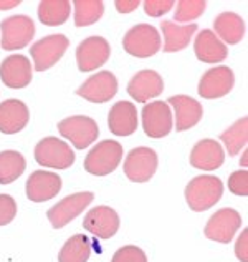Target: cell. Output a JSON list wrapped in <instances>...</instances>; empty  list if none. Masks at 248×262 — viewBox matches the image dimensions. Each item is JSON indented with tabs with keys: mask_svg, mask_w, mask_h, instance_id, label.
Here are the masks:
<instances>
[{
	"mask_svg": "<svg viewBox=\"0 0 248 262\" xmlns=\"http://www.w3.org/2000/svg\"><path fill=\"white\" fill-rule=\"evenodd\" d=\"M224 194V183L217 176L202 174L194 178L185 188V201L195 212L213 208Z\"/></svg>",
	"mask_w": 248,
	"mask_h": 262,
	"instance_id": "1",
	"label": "cell"
},
{
	"mask_svg": "<svg viewBox=\"0 0 248 262\" xmlns=\"http://www.w3.org/2000/svg\"><path fill=\"white\" fill-rule=\"evenodd\" d=\"M122 144L114 140H105L89 151L85 160V169L93 176H108L122 161Z\"/></svg>",
	"mask_w": 248,
	"mask_h": 262,
	"instance_id": "2",
	"label": "cell"
},
{
	"mask_svg": "<svg viewBox=\"0 0 248 262\" xmlns=\"http://www.w3.org/2000/svg\"><path fill=\"white\" fill-rule=\"evenodd\" d=\"M122 47L136 58H149L161 50V35L156 27L149 24H137L126 32Z\"/></svg>",
	"mask_w": 248,
	"mask_h": 262,
	"instance_id": "3",
	"label": "cell"
},
{
	"mask_svg": "<svg viewBox=\"0 0 248 262\" xmlns=\"http://www.w3.org/2000/svg\"><path fill=\"white\" fill-rule=\"evenodd\" d=\"M33 155L40 166L50 169H68L75 163V153L70 144L55 136H46L40 140Z\"/></svg>",
	"mask_w": 248,
	"mask_h": 262,
	"instance_id": "4",
	"label": "cell"
},
{
	"mask_svg": "<svg viewBox=\"0 0 248 262\" xmlns=\"http://www.w3.org/2000/svg\"><path fill=\"white\" fill-rule=\"evenodd\" d=\"M58 133L70 140L77 149H85L100 136V128L89 116L75 115L58 123Z\"/></svg>",
	"mask_w": 248,
	"mask_h": 262,
	"instance_id": "5",
	"label": "cell"
},
{
	"mask_svg": "<svg viewBox=\"0 0 248 262\" xmlns=\"http://www.w3.org/2000/svg\"><path fill=\"white\" fill-rule=\"evenodd\" d=\"M68 47H70V40L61 33H55V35H48L38 40L30 48L33 68L37 72H45L48 68H52L66 53Z\"/></svg>",
	"mask_w": 248,
	"mask_h": 262,
	"instance_id": "6",
	"label": "cell"
},
{
	"mask_svg": "<svg viewBox=\"0 0 248 262\" xmlns=\"http://www.w3.org/2000/svg\"><path fill=\"white\" fill-rule=\"evenodd\" d=\"M2 48L7 52L20 50L30 43L35 35V24L27 15H13L0 22Z\"/></svg>",
	"mask_w": 248,
	"mask_h": 262,
	"instance_id": "7",
	"label": "cell"
},
{
	"mask_svg": "<svg viewBox=\"0 0 248 262\" xmlns=\"http://www.w3.org/2000/svg\"><path fill=\"white\" fill-rule=\"evenodd\" d=\"M94 194L91 191H83V192H75L71 196H66L57 203L53 208L48 209L46 216L48 221L52 223L55 229H61L68 223H71L75 217H78L83 211H85L89 204L93 203Z\"/></svg>",
	"mask_w": 248,
	"mask_h": 262,
	"instance_id": "8",
	"label": "cell"
},
{
	"mask_svg": "<svg viewBox=\"0 0 248 262\" xmlns=\"http://www.w3.org/2000/svg\"><path fill=\"white\" fill-rule=\"evenodd\" d=\"M157 164V153L154 149L139 146L131 149L124 160V174L133 183H146L154 176Z\"/></svg>",
	"mask_w": 248,
	"mask_h": 262,
	"instance_id": "9",
	"label": "cell"
},
{
	"mask_svg": "<svg viewBox=\"0 0 248 262\" xmlns=\"http://www.w3.org/2000/svg\"><path fill=\"white\" fill-rule=\"evenodd\" d=\"M142 128L149 138L159 140L167 136L174 128L170 106L165 101H153L142 108Z\"/></svg>",
	"mask_w": 248,
	"mask_h": 262,
	"instance_id": "10",
	"label": "cell"
},
{
	"mask_svg": "<svg viewBox=\"0 0 248 262\" xmlns=\"http://www.w3.org/2000/svg\"><path fill=\"white\" fill-rule=\"evenodd\" d=\"M111 47L103 37H88L77 48V63L80 72H93L109 60Z\"/></svg>",
	"mask_w": 248,
	"mask_h": 262,
	"instance_id": "11",
	"label": "cell"
},
{
	"mask_svg": "<svg viewBox=\"0 0 248 262\" xmlns=\"http://www.w3.org/2000/svg\"><path fill=\"white\" fill-rule=\"evenodd\" d=\"M235 85V75L232 68L225 65L213 67L207 70L199 81V95L205 100H215L229 95Z\"/></svg>",
	"mask_w": 248,
	"mask_h": 262,
	"instance_id": "12",
	"label": "cell"
},
{
	"mask_svg": "<svg viewBox=\"0 0 248 262\" xmlns=\"http://www.w3.org/2000/svg\"><path fill=\"white\" fill-rule=\"evenodd\" d=\"M242 227V216L235 209L224 208L218 209L207 223L204 234L207 239L217 243L229 244L235 236V232Z\"/></svg>",
	"mask_w": 248,
	"mask_h": 262,
	"instance_id": "13",
	"label": "cell"
},
{
	"mask_svg": "<svg viewBox=\"0 0 248 262\" xmlns=\"http://www.w3.org/2000/svg\"><path fill=\"white\" fill-rule=\"evenodd\" d=\"M116 93H118V78L109 70L100 72L93 75V77H89L77 90L78 96L88 100L89 103H96V105L109 101L111 98H114Z\"/></svg>",
	"mask_w": 248,
	"mask_h": 262,
	"instance_id": "14",
	"label": "cell"
},
{
	"mask_svg": "<svg viewBox=\"0 0 248 262\" xmlns=\"http://www.w3.org/2000/svg\"><path fill=\"white\" fill-rule=\"evenodd\" d=\"M119 214L109 206H96L86 212L83 227L100 239H111L119 231Z\"/></svg>",
	"mask_w": 248,
	"mask_h": 262,
	"instance_id": "15",
	"label": "cell"
},
{
	"mask_svg": "<svg viewBox=\"0 0 248 262\" xmlns=\"http://www.w3.org/2000/svg\"><path fill=\"white\" fill-rule=\"evenodd\" d=\"M61 189V178L52 171H33L27 179L25 192L27 198L33 203L50 201Z\"/></svg>",
	"mask_w": 248,
	"mask_h": 262,
	"instance_id": "16",
	"label": "cell"
},
{
	"mask_svg": "<svg viewBox=\"0 0 248 262\" xmlns=\"http://www.w3.org/2000/svg\"><path fill=\"white\" fill-rule=\"evenodd\" d=\"M32 63L25 55H10L0 63V80L5 86L20 90L30 85L32 81Z\"/></svg>",
	"mask_w": 248,
	"mask_h": 262,
	"instance_id": "17",
	"label": "cell"
},
{
	"mask_svg": "<svg viewBox=\"0 0 248 262\" xmlns=\"http://www.w3.org/2000/svg\"><path fill=\"white\" fill-rule=\"evenodd\" d=\"M164 92V80L154 70L137 72L128 83V93L137 103H147Z\"/></svg>",
	"mask_w": 248,
	"mask_h": 262,
	"instance_id": "18",
	"label": "cell"
},
{
	"mask_svg": "<svg viewBox=\"0 0 248 262\" xmlns=\"http://www.w3.org/2000/svg\"><path fill=\"white\" fill-rule=\"evenodd\" d=\"M165 103L176 112V131H187L194 128L204 116V108L201 103L187 95H174Z\"/></svg>",
	"mask_w": 248,
	"mask_h": 262,
	"instance_id": "19",
	"label": "cell"
},
{
	"mask_svg": "<svg viewBox=\"0 0 248 262\" xmlns=\"http://www.w3.org/2000/svg\"><path fill=\"white\" fill-rule=\"evenodd\" d=\"M29 120L30 112L23 101L10 98L0 103V133L17 135L29 125Z\"/></svg>",
	"mask_w": 248,
	"mask_h": 262,
	"instance_id": "20",
	"label": "cell"
},
{
	"mask_svg": "<svg viewBox=\"0 0 248 262\" xmlns=\"http://www.w3.org/2000/svg\"><path fill=\"white\" fill-rule=\"evenodd\" d=\"M225 161L222 144L215 140H201L190 151V164L195 169L213 171L218 169Z\"/></svg>",
	"mask_w": 248,
	"mask_h": 262,
	"instance_id": "21",
	"label": "cell"
},
{
	"mask_svg": "<svg viewBox=\"0 0 248 262\" xmlns=\"http://www.w3.org/2000/svg\"><path fill=\"white\" fill-rule=\"evenodd\" d=\"M109 131L116 136H129L137 129V110L129 101H118L108 113Z\"/></svg>",
	"mask_w": 248,
	"mask_h": 262,
	"instance_id": "22",
	"label": "cell"
},
{
	"mask_svg": "<svg viewBox=\"0 0 248 262\" xmlns=\"http://www.w3.org/2000/svg\"><path fill=\"white\" fill-rule=\"evenodd\" d=\"M194 52L202 63H222L229 57L227 45L220 42V38L209 29L199 32L194 42Z\"/></svg>",
	"mask_w": 248,
	"mask_h": 262,
	"instance_id": "23",
	"label": "cell"
},
{
	"mask_svg": "<svg viewBox=\"0 0 248 262\" xmlns=\"http://www.w3.org/2000/svg\"><path fill=\"white\" fill-rule=\"evenodd\" d=\"M212 32L225 45H237L245 37V20L235 12H222L213 20Z\"/></svg>",
	"mask_w": 248,
	"mask_h": 262,
	"instance_id": "24",
	"label": "cell"
},
{
	"mask_svg": "<svg viewBox=\"0 0 248 262\" xmlns=\"http://www.w3.org/2000/svg\"><path fill=\"white\" fill-rule=\"evenodd\" d=\"M161 29L164 33V52L172 53V52H181L190 43L192 37L197 32L195 24H187V25H177L170 20H164L161 24Z\"/></svg>",
	"mask_w": 248,
	"mask_h": 262,
	"instance_id": "25",
	"label": "cell"
},
{
	"mask_svg": "<svg viewBox=\"0 0 248 262\" xmlns=\"http://www.w3.org/2000/svg\"><path fill=\"white\" fill-rule=\"evenodd\" d=\"M71 4L68 0H43L38 4V18L48 27L63 25L70 18Z\"/></svg>",
	"mask_w": 248,
	"mask_h": 262,
	"instance_id": "26",
	"label": "cell"
},
{
	"mask_svg": "<svg viewBox=\"0 0 248 262\" xmlns=\"http://www.w3.org/2000/svg\"><path fill=\"white\" fill-rule=\"evenodd\" d=\"M220 141L224 143L229 156H237L248 143V118L246 116L237 120L232 126L227 128L224 133L220 135Z\"/></svg>",
	"mask_w": 248,
	"mask_h": 262,
	"instance_id": "27",
	"label": "cell"
},
{
	"mask_svg": "<svg viewBox=\"0 0 248 262\" xmlns=\"http://www.w3.org/2000/svg\"><path fill=\"white\" fill-rule=\"evenodd\" d=\"M91 256V241L83 234H75L61 247L58 262H88Z\"/></svg>",
	"mask_w": 248,
	"mask_h": 262,
	"instance_id": "28",
	"label": "cell"
},
{
	"mask_svg": "<svg viewBox=\"0 0 248 262\" xmlns=\"http://www.w3.org/2000/svg\"><path fill=\"white\" fill-rule=\"evenodd\" d=\"M27 161L22 153L7 149L0 153V184H10L23 174Z\"/></svg>",
	"mask_w": 248,
	"mask_h": 262,
	"instance_id": "29",
	"label": "cell"
},
{
	"mask_svg": "<svg viewBox=\"0 0 248 262\" xmlns=\"http://www.w3.org/2000/svg\"><path fill=\"white\" fill-rule=\"evenodd\" d=\"M75 25L88 27L96 24L105 13V4L101 0H75Z\"/></svg>",
	"mask_w": 248,
	"mask_h": 262,
	"instance_id": "30",
	"label": "cell"
},
{
	"mask_svg": "<svg viewBox=\"0 0 248 262\" xmlns=\"http://www.w3.org/2000/svg\"><path fill=\"white\" fill-rule=\"evenodd\" d=\"M207 4L204 0H181L176 5L174 20L176 22H192L205 12Z\"/></svg>",
	"mask_w": 248,
	"mask_h": 262,
	"instance_id": "31",
	"label": "cell"
},
{
	"mask_svg": "<svg viewBox=\"0 0 248 262\" xmlns=\"http://www.w3.org/2000/svg\"><path fill=\"white\" fill-rule=\"evenodd\" d=\"M111 262H147V256L141 247L124 246L114 252Z\"/></svg>",
	"mask_w": 248,
	"mask_h": 262,
	"instance_id": "32",
	"label": "cell"
},
{
	"mask_svg": "<svg viewBox=\"0 0 248 262\" xmlns=\"http://www.w3.org/2000/svg\"><path fill=\"white\" fill-rule=\"evenodd\" d=\"M229 189L235 196L246 198L248 196V171L246 169H238L235 173H232L229 176Z\"/></svg>",
	"mask_w": 248,
	"mask_h": 262,
	"instance_id": "33",
	"label": "cell"
},
{
	"mask_svg": "<svg viewBox=\"0 0 248 262\" xmlns=\"http://www.w3.org/2000/svg\"><path fill=\"white\" fill-rule=\"evenodd\" d=\"M17 216V203L9 194H0V226L10 224Z\"/></svg>",
	"mask_w": 248,
	"mask_h": 262,
	"instance_id": "34",
	"label": "cell"
},
{
	"mask_svg": "<svg viewBox=\"0 0 248 262\" xmlns=\"http://www.w3.org/2000/svg\"><path fill=\"white\" fill-rule=\"evenodd\" d=\"M174 2L172 0H146L144 2V12L149 17H162L169 10H172Z\"/></svg>",
	"mask_w": 248,
	"mask_h": 262,
	"instance_id": "35",
	"label": "cell"
},
{
	"mask_svg": "<svg viewBox=\"0 0 248 262\" xmlns=\"http://www.w3.org/2000/svg\"><path fill=\"white\" fill-rule=\"evenodd\" d=\"M235 256L240 262H248V231L246 229H243L242 236L237 239Z\"/></svg>",
	"mask_w": 248,
	"mask_h": 262,
	"instance_id": "36",
	"label": "cell"
},
{
	"mask_svg": "<svg viewBox=\"0 0 248 262\" xmlns=\"http://www.w3.org/2000/svg\"><path fill=\"white\" fill-rule=\"evenodd\" d=\"M114 5L119 13H129V12L136 10L137 7L141 5V2L139 0H116Z\"/></svg>",
	"mask_w": 248,
	"mask_h": 262,
	"instance_id": "37",
	"label": "cell"
},
{
	"mask_svg": "<svg viewBox=\"0 0 248 262\" xmlns=\"http://www.w3.org/2000/svg\"><path fill=\"white\" fill-rule=\"evenodd\" d=\"M20 0H0V10H10L13 7H18Z\"/></svg>",
	"mask_w": 248,
	"mask_h": 262,
	"instance_id": "38",
	"label": "cell"
},
{
	"mask_svg": "<svg viewBox=\"0 0 248 262\" xmlns=\"http://www.w3.org/2000/svg\"><path fill=\"white\" fill-rule=\"evenodd\" d=\"M246 164H248V151L245 149V151H243V155H242V160H240V166L246 168Z\"/></svg>",
	"mask_w": 248,
	"mask_h": 262,
	"instance_id": "39",
	"label": "cell"
}]
</instances>
